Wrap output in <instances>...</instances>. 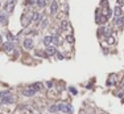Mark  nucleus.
Instances as JSON below:
<instances>
[{
    "label": "nucleus",
    "instance_id": "nucleus-13",
    "mask_svg": "<svg viewBox=\"0 0 124 114\" xmlns=\"http://www.w3.org/2000/svg\"><path fill=\"white\" fill-rule=\"evenodd\" d=\"M52 43H53L54 45H58V44H61V43H59V39H58V36H57V34H52Z\"/></svg>",
    "mask_w": 124,
    "mask_h": 114
},
{
    "label": "nucleus",
    "instance_id": "nucleus-7",
    "mask_svg": "<svg viewBox=\"0 0 124 114\" xmlns=\"http://www.w3.org/2000/svg\"><path fill=\"white\" fill-rule=\"evenodd\" d=\"M24 48L25 49L33 48V40H32V39H25V40H24Z\"/></svg>",
    "mask_w": 124,
    "mask_h": 114
},
{
    "label": "nucleus",
    "instance_id": "nucleus-6",
    "mask_svg": "<svg viewBox=\"0 0 124 114\" xmlns=\"http://www.w3.org/2000/svg\"><path fill=\"white\" fill-rule=\"evenodd\" d=\"M57 11H58V3H57L56 0H53L52 6H50V13L54 15V13H57Z\"/></svg>",
    "mask_w": 124,
    "mask_h": 114
},
{
    "label": "nucleus",
    "instance_id": "nucleus-21",
    "mask_svg": "<svg viewBox=\"0 0 124 114\" xmlns=\"http://www.w3.org/2000/svg\"><path fill=\"white\" fill-rule=\"evenodd\" d=\"M107 43L108 44H114V43H115V39H114L112 36H108L107 37Z\"/></svg>",
    "mask_w": 124,
    "mask_h": 114
},
{
    "label": "nucleus",
    "instance_id": "nucleus-24",
    "mask_svg": "<svg viewBox=\"0 0 124 114\" xmlns=\"http://www.w3.org/2000/svg\"><path fill=\"white\" fill-rule=\"evenodd\" d=\"M118 4H119V7H120L121 4H123V0H118Z\"/></svg>",
    "mask_w": 124,
    "mask_h": 114
},
{
    "label": "nucleus",
    "instance_id": "nucleus-8",
    "mask_svg": "<svg viewBox=\"0 0 124 114\" xmlns=\"http://www.w3.org/2000/svg\"><path fill=\"white\" fill-rule=\"evenodd\" d=\"M46 54L48 56H53V54H57V49L56 46H48V49H46Z\"/></svg>",
    "mask_w": 124,
    "mask_h": 114
},
{
    "label": "nucleus",
    "instance_id": "nucleus-14",
    "mask_svg": "<svg viewBox=\"0 0 124 114\" xmlns=\"http://www.w3.org/2000/svg\"><path fill=\"white\" fill-rule=\"evenodd\" d=\"M44 44H45L46 46H50L52 45V36H46L45 39H44Z\"/></svg>",
    "mask_w": 124,
    "mask_h": 114
},
{
    "label": "nucleus",
    "instance_id": "nucleus-28",
    "mask_svg": "<svg viewBox=\"0 0 124 114\" xmlns=\"http://www.w3.org/2000/svg\"><path fill=\"white\" fill-rule=\"evenodd\" d=\"M0 6H1V3H0Z\"/></svg>",
    "mask_w": 124,
    "mask_h": 114
},
{
    "label": "nucleus",
    "instance_id": "nucleus-4",
    "mask_svg": "<svg viewBox=\"0 0 124 114\" xmlns=\"http://www.w3.org/2000/svg\"><path fill=\"white\" fill-rule=\"evenodd\" d=\"M32 21V15H26L24 13L23 16H21V24H23V27H28V24Z\"/></svg>",
    "mask_w": 124,
    "mask_h": 114
},
{
    "label": "nucleus",
    "instance_id": "nucleus-20",
    "mask_svg": "<svg viewBox=\"0 0 124 114\" xmlns=\"http://www.w3.org/2000/svg\"><path fill=\"white\" fill-rule=\"evenodd\" d=\"M66 40H67L70 44H73V43H74V37L71 36V34H69V36H66Z\"/></svg>",
    "mask_w": 124,
    "mask_h": 114
},
{
    "label": "nucleus",
    "instance_id": "nucleus-26",
    "mask_svg": "<svg viewBox=\"0 0 124 114\" xmlns=\"http://www.w3.org/2000/svg\"><path fill=\"white\" fill-rule=\"evenodd\" d=\"M11 1H15V3H16V0H11Z\"/></svg>",
    "mask_w": 124,
    "mask_h": 114
},
{
    "label": "nucleus",
    "instance_id": "nucleus-9",
    "mask_svg": "<svg viewBox=\"0 0 124 114\" xmlns=\"http://www.w3.org/2000/svg\"><path fill=\"white\" fill-rule=\"evenodd\" d=\"M40 19H41V15H40L38 12H33V13H32V21H33V23H38Z\"/></svg>",
    "mask_w": 124,
    "mask_h": 114
},
{
    "label": "nucleus",
    "instance_id": "nucleus-25",
    "mask_svg": "<svg viewBox=\"0 0 124 114\" xmlns=\"http://www.w3.org/2000/svg\"><path fill=\"white\" fill-rule=\"evenodd\" d=\"M1 41H3V37H1V36H0V43H1Z\"/></svg>",
    "mask_w": 124,
    "mask_h": 114
},
{
    "label": "nucleus",
    "instance_id": "nucleus-16",
    "mask_svg": "<svg viewBox=\"0 0 124 114\" xmlns=\"http://www.w3.org/2000/svg\"><path fill=\"white\" fill-rule=\"evenodd\" d=\"M61 29H62V31H65V29H69V23H67L66 20H63V21L61 23Z\"/></svg>",
    "mask_w": 124,
    "mask_h": 114
},
{
    "label": "nucleus",
    "instance_id": "nucleus-18",
    "mask_svg": "<svg viewBox=\"0 0 124 114\" xmlns=\"http://www.w3.org/2000/svg\"><path fill=\"white\" fill-rule=\"evenodd\" d=\"M49 111H52V113H57V111H58V108H57V105H52L50 108H49Z\"/></svg>",
    "mask_w": 124,
    "mask_h": 114
},
{
    "label": "nucleus",
    "instance_id": "nucleus-2",
    "mask_svg": "<svg viewBox=\"0 0 124 114\" xmlns=\"http://www.w3.org/2000/svg\"><path fill=\"white\" fill-rule=\"evenodd\" d=\"M0 96H1V105H5V103H12L15 101L13 96H12L9 91H0Z\"/></svg>",
    "mask_w": 124,
    "mask_h": 114
},
{
    "label": "nucleus",
    "instance_id": "nucleus-3",
    "mask_svg": "<svg viewBox=\"0 0 124 114\" xmlns=\"http://www.w3.org/2000/svg\"><path fill=\"white\" fill-rule=\"evenodd\" d=\"M57 108H58V111H62V113H67V114H70V113H73V108H71L69 103H58L57 105Z\"/></svg>",
    "mask_w": 124,
    "mask_h": 114
},
{
    "label": "nucleus",
    "instance_id": "nucleus-22",
    "mask_svg": "<svg viewBox=\"0 0 124 114\" xmlns=\"http://www.w3.org/2000/svg\"><path fill=\"white\" fill-rule=\"evenodd\" d=\"M70 91L73 94H77V89H74V88H70Z\"/></svg>",
    "mask_w": 124,
    "mask_h": 114
},
{
    "label": "nucleus",
    "instance_id": "nucleus-19",
    "mask_svg": "<svg viewBox=\"0 0 124 114\" xmlns=\"http://www.w3.org/2000/svg\"><path fill=\"white\" fill-rule=\"evenodd\" d=\"M46 24H48V19H42V21H41V24H40V25H41V28H45Z\"/></svg>",
    "mask_w": 124,
    "mask_h": 114
},
{
    "label": "nucleus",
    "instance_id": "nucleus-10",
    "mask_svg": "<svg viewBox=\"0 0 124 114\" xmlns=\"http://www.w3.org/2000/svg\"><path fill=\"white\" fill-rule=\"evenodd\" d=\"M8 23V17H7L5 13H0V24H3V25H5V24Z\"/></svg>",
    "mask_w": 124,
    "mask_h": 114
},
{
    "label": "nucleus",
    "instance_id": "nucleus-27",
    "mask_svg": "<svg viewBox=\"0 0 124 114\" xmlns=\"http://www.w3.org/2000/svg\"><path fill=\"white\" fill-rule=\"evenodd\" d=\"M123 23H124V17H123Z\"/></svg>",
    "mask_w": 124,
    "mask_h": 114
},
{
    "label": "nucleus",
    "instance_id": "nucleus-1",
    "mask_svg": "<svg viewBox=\"0 0 124 114\" xmlns=\"http://www.w3.org/2000/svg\"><path fill=\"white\" fill-rule=\"evenodd\" d=\"M41 86H42V85H41L40 82L33 84V85L28 86V88H25L23 90V96H25V97H33L34 94H36L40 89H41Z\"/></svg>",
    "mask_w": 124,
    "mask_h": 114
},
{
    "label": "nucleus",
    "instance_id": "nucleus-15",
    "mask_svg": "<svg viewBox=\"0 0 124 114\" xmlns=\"http://www.w3.org/2000/svg\"><path fill=\"white\" fill-rule=\"evenodd\" d=\"M36 3L40 8H44V7L46 6V0H36Z\"/></svg>",
    "mask_w": 124,
    "mask_h": 114
},
{
    "label": "nucleus",
    "instance_id": "nucleus-11",
    "mask_svg": "<svg viewBox=\"0 0 124 114\" xmlns=\"http://www.w3.org/2000/svg\"><path fill=\"white\" fill-rule=\"evenodd\" d=\"M3 49H4V51H7V52L12 51V49H13V44H12V43H5L3 45Z\"/></svg>",
    "mask_w": 124,
    "mask_h": 114
},
{
    "label": "nucleus",
    "instance_id": "nucleus-17",
    "mask_svg": "<svg viewBox=\"0 0 124 114\" xmlns=\"http://www.w3.org/2000/svg\"><path fill=\"white\" fill-rule=\"evenodd\" d=\"M114 13H115V17L121 16V8H120V7H116L115 11H114Z\"/></svg>",
    "mask_w": 124,
    "mask_h": 114
},
{
    "label": "nucleus",
    "instance_id": "nucleus-5",
    "mask_svg": "<svg viewBox=\"0 0 124 114\" xmlns=\"http://www.w3.org/2000/svg\"><path fill=\"white\" fill-rule=\"evenodd\" d=\"M15 1H11V0H8V3L5 4V11H8L9 13L11 12H13V9H15Z\"/></svg>",
    "mask_w": 124,
    "mask_h": 114
},
{
    "label": "nucleus",
    "instance_id": "nucleus-12",
    "mask_svg": "<svg viewBox=\"0 0 124 114\" xmlns=\"http://www.w3.org/2000/svg\"><path fill=\"white\" fill-rule=\"evenodd\" d=\"M114 24H115V25H121V24H124L123 23V17L121 16L115 17V19H114Z\"/></svg>",
    "mask_w": 124,
    "mask_h": 114
},
{
    "label": "nucleus",
    "instance_id": "nucleus-23",
    "mask_svg": "<svg viewBox=\"0 0 124 114\" xmlns=\"http://www.w3.org/2000/svg\"><path fill=\"white\" fill-rule=\"evenodd\" d=\"M57 57H58L59 60H62V58H63V56H62V54H59V53H57Z\"/></svg>",
    "mask_w": 124,
    "mask_h": 114
}]
</instances>
